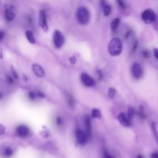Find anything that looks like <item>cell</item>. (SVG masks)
I'll return each instance as SVG.
<instances>
[{"mask_svg":"<svg viewBox=\"0 0 158 158\" xmlns=\"http://www.w3.org/2000/svg\"><path fill=\"white\" fill-rule=\"evenodd\" d=\"M156 14L151 9H145L142 14V19L146 24L153 23L156 21Z\"/></svg>","mask_w":158,"mask_h":158,"instance_id":"3957f363","label":"cell"},{"mask_svg":"<svg viewBox=\"0 0 158 158\" xmlns=\"http://www.w3.org/2000/svg\"><path fill=\"white\" fill-rule=\"evenodd\" d=\"M32 70L35 75L38 77H43L45 75V72L43 67L37 64L32 65Z\"/></svg>","mask_w":158,"mask_h":158,"instance_id":"8fae6325","label":"cell"},{"mask_svg":"<svg viewBox=\"0 0 158 158\" xmlns=\"http://www.w3.org/2000/svg\"><path fill=\"white\" fill-rule=\"evenodd\" d=\"M25 37H26V38L27 39V40L29 41V42L30 43H31L32 45L35 43V37L34 36L33 33L31 31H26L25 32Z\"/></svg>","mask_w":158,"mask_h":158,"instance_id":"5bb4252c","label":"cell"},{"mask_svg":"<svg viewBox=\"0 0 158 158\" xmlns=\"http://www.w3.org/2000/svg\"><path fill=\"white\" fill-rule=\"evenodd\" d=\"M151 158H158V152L152 153L151 154Z\"/></svg>","mask_w":158,"mask_h":158,"instance_id":"e575fe53","label":"cell"},{"mask_svg":"<svg viewBox=\"0 0 158 158\" xmlns=\"http://www.w3.org/2000/svg\"><path fill=\"white\" fill-rule=\"evenodd\" d=\"M107 4H106V2L104 1V0H101V7L103 8L105 6H106Z\"/></svg>","mask_w":158,"mask_h":158,"instance_id":"d590c367","label":"cell"},{"mask_svg":"<svg viewBox=\"0 0 158 158\" xmlns=\"http://www.w3.org/2000/svg\"><path fill=\"white\" fill-rule=\"evenodd\" d=\"M143 56L145 58H147L149 56V52L147 50H145L143 51Z\"/></svg>","mask_w":158,"mask_h":158,"instance_id":"836d02e7","label":"cell"},{"mask_svg":"<svg viewBox=\"0 0 158 158\" xmlns=\"http://www.w3.org/2000/svg\"><path fill=\"white\" fill-rule=\"evenodd\" d=\"M97 73H98V75L99 80H101V79L102 78V74L101 72L99 71V70H98V71H97Z\"/></svg>","mask_w":158,"mask_h":158,"instance_id":"ab89813d","label":"cell"},{"mask_svg":"<svg viewBox=\"0 0 158 158\" xmlns=\"http://www.w3.org/2000/svg\"><path fill=\"white\" fill-rule=\"evenodd\" d=\"M39 23L41 28L45 31L46 32L48 31V26L47 23L46 14L44 10H41L39 14Z\"/></svg>","mask_w":158,"mask_h":158,"instance_id":"8992f818","label":"cell"},{"mask_svg":"<svg viewBox=\"0 0 158 158\" xmlns=\"http://www.w3.org/2000/svg\"><path fill=\"white\" fill-rule=\"evenodd\" d=\"M67 101H68V103H69V104L70 105V106H74V99H73V98H72V97L71 96H70L69 98H68V99H67Z\"/></svg>","mask_w":158,"mask_h":158,"instance_id":"83f0119b","label":"cell"},{"mask_svg":"<svg viewBox=\"0 0 158 158\" xmlns=\"http://www.w3.org/2000/svg\"><path fill=\"white\" fill-rule=\"evenodd\" d=\"M85 127H86V133L88 135V137H90L92 134V124H91L90 118L88 116L85 119Z\"/></svg>","mask_w":158,"mask_h":158,"instance_id":"4fadbf2b","label":"cell"},{"mask_svg":"<svg viewBox=\"0 0 158 158\" xmlns=\"http://www.w3.org/2000/svg\"><path fill=\"white\" fill-rule=\"evenodd\" d=\"M4 36H5L4 32H3L2 31H0V41H2L3 39Z\"/></svg>","mask_w":158,"mask_h":158,"instance_id":"74e56055","label":"cell"},{"mask_svg":"<svg viewBox=\"0 0 158 158\" xmlns=\"http://www.w3.org/2000/svg\"><path fill=\"white\" fill-rule=\"evenodd\" d=\"M135 111L132 107H129L127 110V117L131 120L134 116Z\"/></svg>","mask_w":158,"mask_h":158,"instance_id":"d6986e66","label":"cell"},{"mask_svg":"<svg viewBox=\"0 0 158 158\" xmlns=\"http://www.w3.org/2000/svg\"><path fill=\"white\" fill-rule=\"evenodd\" d=\"M92 117L93 118L98 119H101L102 114H101L100 110H99L98 109H96V108L93 109V110L92 111Z\"/></svg>","mask_w":158,"mask_h":158,"instance_id":"e0dca14e","label":"cell"},{"mask_svg":"<svg viewBox=\"0 0 158 158\" xmlns=\"http://www.w3.org/2000/svg\"><path fill=\"white\" fill-rule=\"evenodd\" d=\"M153 26H154V28L156 29V30H158V23L155 21L154 23H153Z\"/></svg>","mask_w":158,"mask_h":158,"instance_id":"f35d334b","label":"cell"},{"mask_svg":"<svg viewBox=\"0 0 158 158\" xmlns=\"http://www.w3.org/2000/svg\"><path fill=\"white\" fill-rule=\"evenodd\" d=\"M103 14L104 16L108 17L110 15L111 13V7L109 5H106L103 8Z\"/></svg>","mask_w":158,"mask_h":158,"instance_id":"ac0fdd59","label":"cell"},{"mask_svg":"<svg viewBox=\"0 0 158 158\" xmlns=\"http://www.w3.org/2000/svg\"><path fill=\"white\" fill-rule=\"evenodd\" d=\"M103 158H113V156L108 153L107 150L104 151V154H103Z\"/></svg>","mask_w":158,"mask_h":158,"instance_id":"484cf974","label":"cell"},{"mask_svg":"<svg viewBox=\"0 0 158 158\" xmlns=\"http://www.w3.org/2000/svg\"><path fill=\"white\" fill-rule=\"evenodd\" d=\"M132 74L135 78L140 79L143 76V69L138 63H135L132 66Z\"/></svg>","mask_w":158,"mask_h":158,"instance_id":"ba28073f","label":"cell"},{"mask_svg":"<svg viewBox=\"0 0 158 158\" xmlns=\"http://www.w3.org/2000/svg\"><path fill=\"white\" fill-rule=\"evenodd\" d=\"M5 17L6 20L11 22L15 19L16 14L14 13V11L11 8H8L5 10Z\"/></svg>","mask_w":158,"mask_h":158,"instance_id":"7c38bea8","label":"cell"},{"mask_svg":"<svg viewBox=\"0 0 158 158\" xmlns=\"http://www.w3.org/2000/svg\"><path fill=\"white\" fill-rule=\"evenodd\" d=\"M28 97H29V98L31 100L34 101V100H35V99H37V98L38 97V96H37V94H36L35 93H34V92H30V93L28 94Z\"/></svg>","mask_w":158,"mask_h":158,"instance_id":"603a6c76","label":"cell"},{"mask_svg":"<svg viewBox=\"0 0 158 158\" xmlns=\"http://www.w3.org/2000/svg\"><path fill=\"white\" fill-rule=\"evenodd\" d=\"M3 98V93L0 92V99H2Z\"/></svg>","mask_w":158,"mask_h":158,"instance_id":"7bdbcfd3","label":"cell"},{"mask_svg":"<svg viewBox=\"0 0 158 158\" xmlns=\"http://www.w3.org/2000/svg\"><path fill=\"white\" fill-rule=\"evenodd\" d=\"M37 94L38 97H40V98H44V96H45L44 94L42 92H38Z\"/></svg>","mask_w":158,"mask_h":158,"instance_id":"8d00e7d4","label":"cell"},{"mask_svg":"<svg viewBox=\"0 0 158 158\" xmlns=\"http://www.w3.org/2000/svg\"><path fill=\"white\" fill-rule=\"evenodd\" d=\"M108 49L109 53L112 56H117L120 55L122 51V43L118 38H113L110 41Z\"/></svg>","mask_w":158,"mask_h":158,"instance_id":"6da1fadb","label":"cell"},{"mask_svg":"<svg viewBox=\"0 0 158 158\" xmlns=\"http://www.w3.org/2000/svg\"><path fill=\"white\" fill-rule=\"evenodd\" d=\"M117 4L119 5V6L120 8H122V9H125V5L124 3L123 0H117Z\"/></svg>","mask_w":158,"mask_h":158,"instance_id":"4316f807","label":"cell"},{"mask_svg":"<svg viewBox=\"0 0 158 158\" xmlns=\"http://www.w3.org/2000/svg\"><path fill=\"white\" fill-rule=\"evenodd\" d=\"M53 42L56 48H61L64 43V37L63 34L58 30L55 31L54 32Z\"/></svg>","mask_w":158,"mask_h":158,"instance_id":"277c9868","label":"cell"},{"mask_svg":"<svg viewBox=\"0 0 158 158\" xmlns=\"http://www.w3.org/2000/svg\"><path fill=\"white\" fill-rule=\"evenodd\" d=\"M13 150L12 148H9V147H6L5 148L3 151H2V155L4 157H10L13 156Z\"/></svg>","mask_w":158,"mask_h":158,"instance_id":"9a60e30c","label":"cell"},{"mask_svg":"<svg viewBox=\"0 0 158 158\" xmlns=\"http://www.w3.org/2000/svg\"><path fill=\"white\" fill-rule=\"evenodd\" d=\"M117 120L119 123L124 127H129L131 126V120L128 118L127 116H126L123 113L119 114L117 116Z\"/></svg>","mask_w":158,"mask_h":158,"instance_id":"30bf717a","label":"cell"},{"mask_svg":"<svg viewBox=\"0 0 158 158\" xmlns=\"http://www.w3.org/2000/svg\"><path fill=\"white\" fill-rule=\"evenodd\" d=\"M3 50L2 48L0 47V59H3Z\"/></svg>","mask_w":158,"mask_h":158,"instance_id":"60d3db41","label":"cell"},{"mask_svg":"<svg viewBox=\"0 0 158 158\" xmlns=\"http://www.w3.org/2000/svg\"><path fill=\"white\" fill-rule=\"evenodd\" d=\"M153 52H154V56L158 60V48H154L153 49Z\"/></svg>","mask_w":158,"mask_h":158,"instance_id":"1f68e13d","label":"cell"},{"mask_svg":"<svg viewBox=\"0 0 158 158\" xmlns=\"http://www.w3.org/2000/svg\"><path fill=\"white\" fill-rule=\"evenodd\" d=\"M90 18V12L85 8H81L77 11V19L81 25H86L88 23Z\"/></svg>","mask_w":158,"mask_h":158,"instance_id":"7a4b0ae2","label":"cell"},{"mask_svg":"<svg viewBox=\"0 0 158 158\" xmlns=\"http://www.w3.org/2000/svg\"><path fill=\"white\" fill-rule=\"evenodd\" d=\"M14 78L13 77H11V76H9V75H8V77H7V81H8V82H9V83H10V84H13V82H14Z\"/></svg>","mask_w":158,"mask_h":158,"instance_id":"4dcf8cb0","label":"cell"},{"mask_svg":"<svg viewBox=\"0 0 158 158\" xmlns=\"http://www.w3.org/2000/svg\"><path fill=\"white\" fill-rule=\"evenodd\" d=\"M5 132V127L3 125H0V135H2Z\"/></svg>","mask_w":158,"mask_h":158,"instance_id":"f1b7e54d","label":"cell"},{"mask_svg":"<svg viewBox=\"0 0 158 158\" xmlns=\"http://www.w3.org/2000/svg\"><path fill=\"white\" fill-rule=\"evenodd\" d=\"M16 134L20 137H27L30 134V130L27 126L25 125H19L16 128Z\"/></svg>","mask_w":158,"mask_h":158,"instance_id":"52a82bcc","label":"cell"},{"mask_svg":"<svg viewBox=\"0 0 158 158\" xmlns=\"http://www.w3.org/2000/svg\"><path fill=\"white\" fill-rule=\"evenodd\" d=\"M138 44H139L138 41H136L134 43V46H133V51H135L137 50V48H138Z\"/></svg>","mask_w":158,"mask_h":158,"instance_id":"d6a6232c","label":"cell"},{"mask_svg":"<svg viewBox=\"0 0 158 158\" xmlns=\"http://www.w3.org/2000/svg\"><path fill=\"white\" fill-rule=\"evenodd\" d=\"M81 81L84 85L88 87H92L95 86V82L93 78H92L87 73H82L81 76Z\"/></svg>","mask_w":158,"mask_h":158,"instance_id":"9c48e42d","label":"cell"},{"mask_svg":"<svg viewBox=\"0 0 158 158\" xmlns=\"http://www.w3.org/2000/svg\"><path fill=\"white\" fill-rule=\"evenodd\" d=\"M69 61H70V63L72 64H75L76 61H77V59H76V58L74 56H72L69 59Z\"/></svg>","mask_w":158,"mask_h":158,"instance_id":"f546056e","label":"cell"},{"mask_svg":"<svg viewBox=\"0 0 158 158\" xmlns=\"http://www.w3.org/2000/svg\"><path fill=\"white\" fill-rule=\"evenodd\" d=\"M108 94L109 97L113 98H114L116 95V90L114 88H110L108 91Z\"/></svg>","mask_w":158,"mask_h":158,"instance_id":"7402d4cb","label":"cell"},{"mask_svg":"<svg viewBox=\"0 0 158 158\" xmlns=\"http://www.w3.org/2000/svg\"><path fill=\"white\" fill-rule=\"evenodd\" d=\"M120 23V19L119 18H116L112 20L111 22V28L113 31L115 32L117 27H119V25Z\"/></svg>","mask_w":158,"mask_h":158,"instance_id":"2e32d148","label":"cell"},{"mask_svg":"<svg viewBox=\"0 0 158 158\" xmlns=\"http://www.w3.org/2000/svg\"><path fill=\"white\" fill-rule=\"evenodd\" d=\"M75 137L77 142L80 145H85L88 140V136L86 132H84L81 129H77L75 131Z\"/></svg>","mask_w":158,"mask_h":158,"instance_id":"5b68a950","label":"cell"},{"mask_svg":"<svg viewBox=\"0 0 158 158\" xmlns=\"http://www.w3.org/2000/svg\"><path fill=\"white\" fill-rule=\"evenodd\" d=\"M56 124L58 125V126H61L63 125V119L60 116H58L56 117Z\"/></svg>","mask_w":158,"mask_h":158,"instance_id":"cb8c5ba5","label":"cell"},{"mask_svg":"<svg viewBox=\"0 0 158 158\" xmlns=\"http://www.w3.org/2000/svg\"><path fill=\"white\" fill-rule=\"evenodd\" d=\"M137 158H144V157H143V156H142V155H141V154H138V155L137 156Z\"/></svg>","mask_w":158,"mask_h":158,"instance_id":"b9f144b4","label":"cell"},{"mask_svg":"<svg viewBox=\"0 0 158 158\" xmlns=\"http://www.w3.org/2000/svg\"><path fill=\"white\" fill-rule=\"evenodd\" d=\"M138 114L140 116V117H142V119H145L146 118V113H145V110L144 106L143 105H140L139 107V112H138Z\"/></svg>","mask_w":158,"mask_h":158,"instance_id":"ffe728a7","label":"cell"},{"mask_svg":"<svg viewBox=\"0 0 158 158\" xmlns=\"http://www.w3.org/2000/svg\"><path fill=\"white\" fill-rule=\"evenodd\" d=\"M151 129H152V131H153V135L154 136L157 142L158 143V134H157V129H156V124L155 123L153 122L152 124H151Z\"/></svg>","mask_w":158,"mask_h":158,"instance_id":"44dd1931","label":"cell"},{"mask_svg":"<svg viewBox=\"0 0 158 158\" xmlns=\"http://www.w3.org/2000/svg\"><path fill=\"white\" fill-rule=\"evenodd\" d=\"M11 74H12V77H13L14 78H15V79L17 78H18V75H17V74L16 70L14 69V68L13 66H11Z\"/></svg>","mask_w":158,"mask_h":158,"instance_id":"d4e9b609","label":"cell"}]
</instances>
